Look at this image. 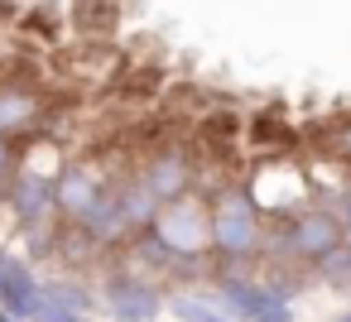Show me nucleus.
Here are the masks:
<instances>
[{
	"label": "nucleus",
	"mask_w": 351,
	"mask_h": 322,
	"mask_svg": "<svg viewBox=\"0 0 351 322\" xmlns=\"http://www.w3.org/2000/svg\"><path fill=\"white\" fill-rule=\"evenodd\" d=\"M265 245V226H260V207L250 193H231L212 207V250L221 260H250Z\"/></svg>",
	"instance_id": "f257e3e1"
},
{
	"label": "nucleus",
	"mask_w": 351,
	"mask_h": 322,
	"mask_svg": "<svg viewBox=\"0 0 351 322\" xmlns=\"http://www.w3.org/2000/svg\"><path fill=\"white\" fill-rule=\"evenodd\" d=\"M346 245V221L341 212H327V207H303L293 221H284V255L289 260H327L332 250Z\"/></svg>",
	"instance_id": "f03ea898"
},
{
	"label": "nucleus",
	"mask_w": 351,
	"mask_h": 322,
	"mask_svg": "<svg viewBox=\"0 0 351 322\" xmlns=\"http://www.w3.org/2000/svg\"><path fill=\"white\" fill-rule=\"evenodd\" d=\"M154 236L173 250V255H202L212 250V212H202L197 202H169L154 221Z\"/></svg>",
	"instance_id": "7ed1b4c3"
},
{
	"label": "nucleus",
	"mask_w": 351,
	"mask_h": 322,
	"mask_svg": "<svg viewBox=\"0 0 351 322\" xmlns=\"http://www.w3.org/2000/svg\"><path fill=\"white\" fill-rule=\"evenodd\" d=\"M101 303H106L111 322H154L169 308V298L140 274H111L106 288H101Z\"/></svg>",
	"instance_id": "20e7f679"
},
{
	"label": "nucleus",
	"mask_w": 351,
	"mask_h": 322,
	"mask_svg": "<svg viewBox=\"0 0 351 322\" xmlns=\"http://www.w3.org/2000/svg\"><path fill=\"white\" fill-rule=\"evenodd\" d=\"M10 202V216L20 226H44L53 212H58V178H44V173H20L5 193Z\"/></svg>",
	"instance_id": "39448f33"
},
{
	"label": "nucleus",
	"mask_w": 351,
	"mask_h": 322,
	"mask_svg": "<svg viewBox=\"0 0 351 322\" xmlns=\"http://www.w3.org/2000/svg\"><path fill=\"white\" fill-rule=\"evenodd\" d=\"M140 183L169 207V202L188 197V188H193V159H188L183 149H159V154L140 169Z\"/></svg>",
	"instance_id": "423d86ee"
},
{
	"label": "nucleus",
	"mask_w": 351,
	"mask_h": 322,
	"mask_svg": "<svg viewBox=\"0 0 351 322\" xmlns=\"http://www.w3.org/2000/svg\"><path fill=\"white\" fill-rule=\"evenodd\" d=\"M101 193H106V183H101L92 169H63V173H58V216L82 221V216L101 202Z\"/></svg>",
	"instance_id": "0eeeda50"
},
{
	"label": "nucleus",
	"mask_w": 351,
	"mask_h": 322,
	"mask_svg": "<svg viewBox=\"0 0 351 322\" xmlns=\"http://www.w3.org/2000/svg\"><path fill=\"white\" fill-rule=\"evenodd\" d=\"M77 226H82V236H87V240H97V245H111V240H121V236L130 231V221H125V212H121V197H116V193H101V202H97Z\"/></svg>",
	"instance_id": "6e6552de"
},
{
	"label": "nucleus",
	"mask_w": 351,
	"mask_h": 322,
	"mask_svg": "<svg viewBox=\"0 0 351 322\" xmlns=\"http://www.w3.org/2000/svg\"><path fill=\"white\" fill-rule=\"evenodd\" d=\"M0 308L15 312L20 322H34V312L44 308V279H34V269L15 274L5 288H0Z\"/></svg>",
	"instance_id": "1a4fd4ad"
},
{
	"label": "nucleus",
	"mask_w": 351,
	"mask_h": 322,
	"mask_svg": "<svg viewBox=\"0 0 351 322\" xmlns=\"http://www.w3.org/2000/svg\"><path fill=\"white\" fill-rule=\"evenodd\" d=\"M121 212H125V221H130V231H154V221H159V212H164V202L140 183V178H130L121 193Z\"/></svg>",
	"instance_id": "9d476101"
},
{
	"label": "nucleus",
	"mask_w": 351,
	"mask_h": 322,
	"mask_svg": "<svg viewBox=\"0 0 351 322\" xmlns=\"http://www.w3.org/2000/svg\"><path fill=\"white\" fill-rule=\"evenodd\" d=\"M34 92L29 87H0V135H20L34 121Z\"/></svg>",
	"instance_id": "9b49d317"
},
{
	"label": "nucleus",
	"mask_w": 351,
	"mask_h": 322,
	"mask_svg": "<svg viewBox=\"0 0 351 322\" xmlns=\"http://www.w3.org/2000/svg\"><path fill=\"white\" fill-rule=\"evenodd\" d=\"M44 293H49L53 303H63V308L87 312V317H92V308H97V298H92V288H87L82 279H44Z\"/></svg>",
	"instance_id": "f8f14e48"
},
{
	"label": "nucleus",
	"mask_w": 351,
	"mask_h": 322,
	"mask_svg": "<svg viewBox=\"0 0 351 322\" xmlns=\"http://www.w3.org/2000/svg\"><path fill=\"white\" fill-rule=\"evenodd\" d=\"M313 274H317L322 284H332V288H351V245H341V250H332L327 260H317Z\"/></svg>",
	"instance_id": "ddd939ff"
},
{
	"label": "nucleus",
	"mask_w": 351,
	"mask_h": 322,
	"mask_svg": "<svg viewBox=\"0 0 351 322\" xmlns=\"http://www.w3.org/2000/svg\"><path fill=\"white\" fill-rule=\"evenodd\" d=\"M34 322H87V312H77V308H63V303H53V298L44 293V308L34 312Z\"/></svg>",
	"instance_id": "4468645a"
},
{
	"label": "nucleus",
	"mask_w": 351,
	"mask_h": 322,
	"mask_svg": "<svg viewBox=\"0 0 351 322\" xmlns=\"http://www.w3.org/2000/svg\"><path fill=\"white\" fill-rule=\"evenodd\" d=\"M20 178V154H15V140L0 135V183H15Z\"/></svg>",
	"instance_id": "2eb2a0df"
},
{
	"label": "nucleus",
	"mask_w": 351,
	"mask_h": 322,
	"mask_svg": "<svg viewBox=\"0 0 351 322\" xmlns=\"http://www.w3.org/2000/svg\"><path fill=\"white\" fill-rule=\"evenodd\" d=\"M25 269H29V260H25V255H15V250L0 245V288H5L15 274H25Z\"/></svg>",
	"instance_id": "dca6fc26"
},
{
	"label": "nucleus",
	"mask_w": 351,
	"mask_h": 322,
	"mask_svg": "<svg viewBox=\"0 0 351 322\" xmlns=\"http://www.w3.org/2000/svg\"><path fill=\"white\" fill-rule=\"evenodd\" d=\"M255 322H298V317H293V303H284V298H279V303H269Z\"/></svg>",
	"instance_id": "f3484780"
},
{
	"label": "nucleus",
	"mask_w": 351,
	"mask_h": 322,
	"mask_svg": "<svg viewBox=\"0 0 351 322\" xmlns=\"http://www.w3.org/2000/svg\"><path fill=\"white\" fill-rule=\"evenodd\" d=\"M0 322H20V317H15V312H5V308H0Z\"/></svg>",
	"instance_id": "a211bd4d"
}]
</instances>
